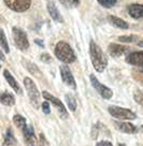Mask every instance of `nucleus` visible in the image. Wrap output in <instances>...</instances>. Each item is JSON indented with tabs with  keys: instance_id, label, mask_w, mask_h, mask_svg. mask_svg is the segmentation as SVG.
<instances>
[{
	"instance_id": "1",
	"label": "nucleus",
	"mask_w": 143,
	"mask_h": 146,
	"mask_svg": "<svg viewBox=\"0 0 143 146\" xmlns=\"http://www.w3.org/2000/svg\"><path fill=\"white\" fill-rule=\"evenodd\" d=\"M89 54L95 70L97 72H103V70L106 68L108 60L102 50L94 41H90L89 43Z\"/></svg>"
},
{
	"instance_id": "2",
	"label": "nucleus",
	"mask_w": 143,
	"mask_h": 146,
	"mask_svg": "<svg viewBox=\"0 0 143 146\" xmlns=\"http://www.w3.org/2000/svg\"><path fill=\"white\" fill-rule=\"evenodd\" d=\"M55 56L65 64H72L75 60V55L71 46L65 41H59L55 46L54 50Z\"/></svg>"
},
{
	"instance_id": "3",
	"label": "nucleus",
	"mask_w": 143,
	"mask_h": 146,
	"mask_svg": "<svg viewBox=\"0 0 143 146\" xmlns=\"http://www.w3.org/2000/svg\"><path fill=\"white\" fill-rule=\"evenodd\" d=\"M24 85L27 90L28 98L30 100V103L35 109H39L40 106V92L38 90L36 84L30 78H25L24 80Z\"/></svg>"
},
{
	"instance_id": "4",
	"label": "nucleus",
	"mask_w": 143,
	"mask_h": 146,
	"mask_svg": "<svg viewBox=\"0 0 143 146\" xmlns=\"http://www.w3.org/2000/svg\"><path fill=\"white\" fill-rule=\"evenodd\" d=\"M12 32H13L14 43H15L16 47L19 48L21 50H27L28 47H29V42H28V38L26 32L19 27H13Z\"/></svg>"
},
{
	"instance_id": "5",
	"label": "nucleus",
	"mask_w": 143,
	"mask_h": 146,
	"mask_svg": "<svg viewBox=\"0 0 143 146\" xmlns=\"http://www.w3.org/2000/svg\"><path fill=\"white\" fill-rule=\"evenodd\" d=\"M108 111L113 117H115L117 119H134L137 117V115L134 114L132 111L120 108V106L111 105V106H109Z\"/></svg>"
},
{
	"instance_id": "6",
	"label": "nucleus",
	"mask_w": 143,
	"mask_h": 146,
	"mask_svg": "<svg viewBox=\"0 0 143 146\" xmlns=\"http://www.w3.org/2000/svg\"><path fill=\"white\" fill-rule=\"evenodd\" d=\"M89 80H90V83H92V87L98 91V94H100V96L103 98V99H111L112 96H113V92L111 90L109 87L104 86L103 84L99 82L97 80V78L94 75V74H90L89 76Z\"/></svg>"
},
{
	"instance_id": "7",
	"label": "nucleus",
	"mask_w": 143,
	"mask_h": 146,
	"mask_svg": "<svg viewBox=\"0 0 143 146\" xmlns=\"http://www.w3.org/2000/svg\"><path fill=\"white\" fill-rule=\"evenodd\" d=\"M5 3L15 12H25L30 8L31 0H5Z\"/></svg>"
},
{
	"instance_id": "8",
	"label": "nucleus",
	"mask_w": 143,
	"mask_h": 146,
	"mask_svg": "<svg viewBox=\"0 0 143 146\" xmlns=\"http://www.w3.org/2000/svg\"><path fill=\"white\" fill-rule=\"evenodd\" d=\"M42 96L44 97L45 100H49V102H51L52 104L58 109L61 118H68V117H69V115H68L67 111H66L65 105L63 104V102H61L59 99H57V98H55L54 96H52L51 94L47 92V91H43V92H42Z\"/></svg>"
},
{
	"instance_id": "9",
	"label": "nucleus",
	"mask_w": 143,
	"mask_h": 146,
	"mask_svg": "<svg viewBox=\"0 0 143 146\" xmlns=\"http://www.w3.org/2000/svg\"><path fill=\"white\" fill-rule=\"evenodd\" d=\"M60 75H61V78H63V81H64L66 85H68L72 89L76 88V84H75L73 75H72V73H71L68 66H66V64L60 66Z\"/></svg>"
},
{
	"instance_id": "10",
	"label": "nucleus",
	"mask_w": 143,
	"mask_h": 146,
	"mask_svg": "<svg viewBox=\"0 0 143 146\" xmlns=\"http://www.w3.org/2000/svg\"><path fill=\"white\" fill-rule=\"evenodd\" d=\"M126 61L132 66H136L141 72H143V52L130 53L126 57Z\"/></svg>"
},
{
	"instance_id": "11",
	"label": "nucleus",
	"mask_w": 143,
	"mask_h": 146,
	"mask_svg": "<svg viewBox=\"0 0 143 146\" xmlns=\"http://www.w3.org/2000/svg\"><path fill=\"white\" fill-rule=\"evenodd\" d=\"M24 133V140L27 146H37V137L35 135V130L31 125L25 126L23 129Z\"/></svg>"
},
{
	"instance_id": "12",
	"label": "nucleus",
	"mask_w": 143,
	"mask_h": 146,
	"mask_svg": "<svg viewBox=\"0 0 143 146\" xmlns=\"http://www.w3.org/2000/svg\"><path fill=\"white\" fill-rule=\"evenodd\" d=\"M46 8H47V11H49L50 16L53 18V21H55L56 23H63V22H64V18H63V16H61L59 10L56 8L55 3H54L53 1H51V0L47 1Z\"/></svg>"
},
{
	"instance_id": "13",
	"label": "nucleus",
	"mask_w": 143,
	"mask_h": 146,
	"mask_svg": "<svg viewBox=\"0 0 143 146\" xmlns=\"http://www.w3.org/2000/svg\"><path fill=\"white\" fill-rule=\"evenodd\" d=\"M108 50H109V53H110L112 57H120V56L124 55L128 50V47H126L124 45H120V44H115V43H112V44L109 45Z\"/></svg>"
},
{
	"instance_id": "14",
	"label": "nucleus",
	"mask_w": 143,
	"mask_h": 146,
	"mask_svg": "<svg viewBox=\"0 0 143 146\" xmlns=\"http://www.w3.org/2000/svg\"><path fill=\"white\" fill-rule=\"evenodd\" d=\"M128 13L131 17L139 19V18H143V5H131L128 8Z\"/></svg>"
},
{
	"instance_id": "15",
	"label": "nucleus",
	"mask_w": 143,
	"mask_h": 146,
	"mask_svg": "<svg viewBox=\"0 0 143 146\" xmlns=\"http://www.w3.org/2000/svg\"><path fill=\"white\" fill-rule=\"evenodd\" d=\"M3 75H5V80H7V82L9 83L10 86L14 89V91H15L16 94H22V89H21V87H19V83L16 82V80L12 76V74H11L8 70H5V71H3Z\"/></svg>"
},
{
	"instance_id": "16",
	"label": "nucleus",
	"mask_w": 143,
	"mask_h": 146,
	"mask_svg": "<svg viewBox=\"0 0 143 146\" xmlns=\"http://www.w3.org/2000/svg\"><path fill=\"white\" fill-rule=\"evenodd\" d=\"M108 21L111 25H113L114 27L120 28V29H128V24L126 23L125 21H123L122 18H118L114 16V15H109L108 16Z\"/></svg>"
},
{
	"instance_id": "17",
	"label": "nucleus",
	"mask_w": 143,
	"mask_h": 146,
	"mask_svg": "<svg viewBox=\"0 0 143 146\" xmlns=\"http://www.w3.org/2000/svg\"><path fill=\"white\" fill-rule=\"evenodd\" d=\"M0 102L3 105H7V106H12V105L15 104V99L12 94L10 92H2L0 95Z\"/></svg>"
},
{
	"instance_id": "18",
	"label": "nucleus",
	"mask_w": 143,
	"mask_h": 146,
	"mask_svg": "<svg viewBox=\"0 0 143 146\" xmlns=\"http://www.w3.org/2000/svg\"><path fill=\"white\" fill-rule=\"evenodd\" d=\"M116 128H118L120 131L125 133H134L137 129L132 123H116Z\"/></svg>"
},
{
	"instance_id": "19",
	"label": "nucleus",
	"mask_w": 143,
	"mask_h": 146,
	"mask_svg": "<svg viewBox=\"0 0 143 146\" xmlns=\"http://www.w3.org/2000/svg\"><path fill=\"white\" fill-rule=\"evenodd\" d=\"M16 144V139L14 137V134L11 129H8L5 134V142L3 146H14Z\"/></svg>"
},
{
	"instance_id": "20",
	"label": "nucleus",
	"mask_w": 143,
	"mask_h": 146,
	"mask_svg": "<svg viewBox=\"0 0 143 146\" xmlns=\"http://www.w3.org/2000/svg\"><path fill=\"white\" fill-rule=\"evenodd\" d=\"M65 99H66V102H67L68 108L70 109V111L74 112V111L76 110V106H78V103H76L75 98H74L71 94H67V95L65 96Z\"/></svg>"
},
{
	"instance_id": "21",
	"label": "nucleus",
	"mask_w": 143,
	"mask_h": 146,
	"mask_svg": "<svg viewBox=\"0 0 143 146\" xmlns=\"http://www.w3.org/2000/svg\"><path fill=\"white\" fill-rule=\"evenodd\" d=\"M0 45L3 48L5 53H9L10 52V47H9V43H8V40H7V36L5 35V31L0 28Z\"/></svg>"
},
{
	"instance_id": "22",
	"label": "nucleus",
	"mask_w": 143,
	"mask_h": 146,
	"mask_svg": "<svg viewBox=\"0 0 143 146\" xmlns=\"http://www.w3.org/2000/svg\"><path fill=\"white\" fill-rule=\"evenodd\" d=\"M13 123L17 128H19V129H24L25 126H26V119L24 118L23 116H21V115H14Z\"/></svg>"
},
{
	"instance_id": "23",
	"label": "nucleus",
	"mask_w": 143,
	"mask_h": 146,
	"mask_svg": "<svg viewBox=\"0 0 143 146\" xmlns=\"http://www.w3.org/2000/svg\"><path fill=\"white\" fill-rule=\"evenodd\" d=\"M59 2L61 5L66 7V8H75L78 7L80 3V0H59Z\"/></svg>"
},
{
	"instance_id": "24",
	"label": "nucleus",
	"mask_w": 143,
	"mask_h": 146,
	"mask_svg": "<svg viewBox=\"0 0 143 146\" xmlns=\"http://www.w3.org/2000/svg\"><path fill=\"white\" fill-rule=\"evenodd\" d=\"M97 1L103 8H108V9L114 7L116 5V2H117V0H97Z\"/></svg>"
},
{
	"instance_id": "25",
	"label": "nucleus",
	"mask_w": 143,
	"mask_h": 146,
	"mask_svg": "<svg viewBox=\"0 0 143 146\" xmlns=\"http://www.w3.org/2000/svg\"><path fill=\"white\" fill-rule=\"evenodd\" d=\"M120 42H124V43H131V42H134L138 40V36H120Z\"/></svg>"
},
{
	"instance_id": "26",
	"label": "nucleus",
	"mask_w": 143,
	"mask_h": 146,
	"mask_svg": "<svg viewBox=\"0 0 143 146\" xmlns=\"http://www.w3.org/2000/svg\"><path fill=\"white\" fill-rule=\"evenodd\" d=\"M134 99L137 103L143 106V92H141L140 90H136L134 94Z\"/></svg>"
},
{
	"instance_id": "27",
	"label": "nucleus",
	"mask_w": 143,
	"mask_h": 146,
	"mask_svg": "<svg viewBox=\"0 0 143 146\" xmlns=\"http://www.w3.org/2000/svg\"><path fill=\"white\" fill-rule=\"evenodd\" d=\"M24 64H26L25 67L27 68V70L29 71V72L33 73V74L38 72V69H37V67H36V64H31V62H28V61H24Z\"/></svg>"
},
{
	"instance_id": "28",
	"label": "nucleus",
	"mask_w": 143,
	"mask_h": 146,
	"mask_svg": "<svg viewBox=\"0 0 143 146\" xmlns=\"http://www.w3.org/2000/svg\"><path fill=\"white\" fill-rule=\"evenodd\" d=\"M39 146H50L49 142H47V140L45 139V137H44V134H43V133H41V134H40V141H39Z\"/></svg>"
},
{
	"instance_id": "29",
	"label": "nucleus",
	"mask_w": 143,
	"mask_h": 146,
	"mask_svg": "<svg viewBox=\"0 0 143 146\" xmlns=\"http://www.w3.org/2000/svg\"><path fill=\"white\" fill-rule=\"evenodd\" d=\"M42 110H43V112H44L45 114H50L51 110H50V104H49L47 101H45V102L42 103Z\"/></svg>"
},
{
	"instance_id": "30",
	"label": "nucleus",
	"mask_w": 143,
	"mask_h": 146,
	"mask_svg": "<svg viewBox=\"0 0 143 146\" xmlns=\"http://www.w3.org/2000/svg\"><path fill=\"white\" fill-rule=\"evenodd\" d=\"M40 59H41L42 61H44V62H50V61H51V56L49 54H42L41 56H40Z\"/></svg>"
},
{
	"instance_id": "31",
	"label": "nucleus",
	"mask_w": 143,
	"mask_h": 146,
	"mask_svg": "<svg viewBox=\"0 0 143 146\" xmlns=\"http://www.w3.org/2000/svg\"><path fill=\"white\" fill-rule=\"evenodd\" d=\"M96 146H113V145H112V143L109 141H100L99 143H97Z\"/></svg>"
},
{
	"instance_id": "32",
	"label": "nucleus",
	"mask_w": 143,
	"mask_h": 146,
	"mask_svg": "<svg viewBox=\"0 0 143 146\" xmlns=\"http://www.w3.org/2000/svg\"><path fill=\"white\" fill-rule=\"evenodd\" d=\"M0 60H2V61H5V54L2 53V50H0Z\"/></svg>"
},
{
	"instance_id": "33",
	"label": "nucleus",
	"mask_w": 143,
	"mask_h": 146,
	"mask_svg": "<svg viewBox=\"0 0 143 146\" xmlns=\"http://www.w3.org/2000/svg\"><path fill=\"white\" fill-rule=\"evenodd\" d=\"M36 43H37L38 45H40V46H41V47H43V46H44V45H43V43H42V41H39V40H36Z\"/></svg>"
},
{
	"instance_id": "34",
	"label": "nucleus",
	"mask_w": 143,
	"mask_h": 146,
	"mask_svg": "<svg viewBox=\"0 0 143 146\" xmlns=\"http://www.w3.org/2000/svg\"><path fill=\"white\" fill-rule=\"evenodd\" d=\"M138 45L140 46V47H143V40H142V41H140V42H139V43H138Z\"/></svg>"
},
{
	"instance_id": "35",
	"label": "nucleus",
	"mask_w": 143,
	"mask_h": 146,
	"mask_svg": "<svg viewBox=\"0 0 143 146\" xmlns=\"http://www.w3.org/2000/svg\"><path fill=\"white\" fill-rule=\"evenodd\" d=\"M142 130H143V126H142Z\"/></svg>"
}]
</instances>
